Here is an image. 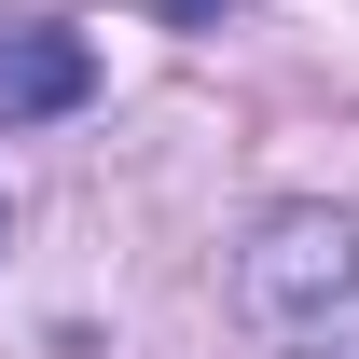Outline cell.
<instances>
[{
    "instance_id": "6da1fadb",
    "label": "cell",
    "mask_w": 359,
    "mask_h": 359,
    "mask_svg": "<svg viewBox=\"0 0 359 359\" xmlns=\"http://www.w3.org/2000/svg\"><path fill=\"white\" fill-rule=\"evenodd\" d=\"M235 304L276 359H359V222L332 208H276L235 263Z\"/></svg>"
},
{
    "instance_id": "7a4b0ae2",
    "label": "cell",
    "mask_w": 359,
    "mask_h": 359,
    "mask_svg": "<svg viewBox=\"0 0 359 359\" xmlns=\"http://www.w3.org/2000/svg\"><path fill=\"white\" fill-rule=\"evenodd\" d=\"M83 83H97L83 28H14V42H0V111H69Z\"/></svg>"
}]
</instances>
